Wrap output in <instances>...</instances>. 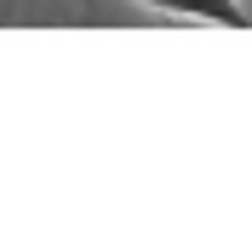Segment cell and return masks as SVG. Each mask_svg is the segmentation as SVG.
Returning a JSON list of instances; mask_svg holds the SVG:
<instances>
[{
	"instance_id": "obj_1",
	"label": "cell",
	"mask_w": 252,
	"mask_h": 252,
	"mask_svg": "<svg viewBox=\"0 0 252 252\" xmlns=\"http://www.w3.org/2000/svg\"><path fill=\"white\" fill-rule=\"evenodd\" d=\"M138 6H155L166 17H189V23H218V29H247L252 12L241 0H138Z\"/></svg>"
}]
</instances>
